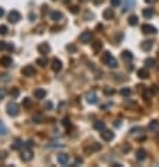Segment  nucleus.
<instances>
[{
	"label": "nucleus",
	"instance_id": "obj_1",
	"mask_svg": "<svg viewBox=\"0 0 159 167\" xmlns=\"http://www.w3.org/2000/svg\"><path fill=\"white\" fill-rule=\"evenodd\" d=\"M103 62H104L109 67H117V59L113 58L110 52H104V55H103Z\"/></svg>",
	"mask_w": 159,
	"mask_h": 167
},
{
	"label": "nucleus",
	"instance_id": "obj_2",
	"mask_svg": "<svg viewBox=\"0 0 159 167\" xmlns=\"http://www.w3.org/2000/svg\"><path fill=\"white\" fill-rule=\"evenodd\" d=\"M6 110H7V114L10 115V117H17L18 115V105H17L14 101H11V102H9L7 104V107H6Z\"/></svg>",
	"mask_w": 159,
	"mask_h": 167
},
{
	"label": "nucleus",
	"instance_id": "obj_3",
	"mask_svg": "<svg viewBox=\"0 0 159 167\" xmlns=\"http://www.w3.org/2000/svg\"><path fill=\"white\" fill-rule=\"evenodd\" d=\"M21 73L24 75V76H28V77H31V76H35V67L32 66V65H27V66L23 67V70H21Z\"/></svg>",
	"mask_w": 159,
	"mask_h": 167
},
{
	"label": "nucleus",
	"instance_id": "obj_4",
	"mask_svg": "<svg viewBox=\"0 0 159 167\" xmlns=\"http://www.w3.org/2000/svg\"><path fill=\"white\" fill-rule=\"evenodd\" d=\"M100 135H101V139L106 140V142H110V140H113V138H114V132L110 131V129H106V128L101 131Z\"/></svg>",
	"mask_w": 159,
	"mask_h": 167
},
{
	"label": "nucleus",
	"instance_id": "obj_5",
	"mask_svg": "<svg viewBox=\"0 0 159 167\" xmlns=\"http://www.w3.org/2000/svg\"><path fill=\"white\" fill-rule=\"evenodd\" d=\"M21 20V14L17 11V10H13V11H10L9 13V21L10 23H13V24H16Z\"/></svg>",
	"mask_w": 159,
	"mask_h": 167
},
{
	"label": "nucleus",
	"instance_id": "obj_6",
	"mask_svg": "<svg viewBox=\"0 0 159 167\" xmlns=\"http://www.w3.org/2000/svg\"><path fill=\"white\" fill-rule=\"evenodd\" d=\"M32 150L30 148H27V149H24V152L21 153V160L23 162H31L32 160Z\"/></svg>",
	"mask_w": 159,
	"mask_h": 167
},
{
	"label": "nucleus",
	"instance_id": "obj_7",
	"mask_svg": "<svg viewBox=\"0 0 159 167\" xmlns=\"http://www.w3.org/2000/svg\"><path fill=\"white\" fill-rule=\"evenodd\" d=\"M92 37H93L92 31H83V33L80 34V42L87 44V42H90V41H92Z\"/></svg>",
	"mask_w": 159,
	"mask_h": 167
},
{
	"label": "nucleus",
	"instance_id": "obj_8",
	"mask_svg": "<svg viewBox=\"0 0 159 167\" xmlns=\"http://www.w3.org/2000/svg\"><path fill=\"white\" fill-rule=\"evenodd\" d=\"M56 162H58L61 166H66V164L69 163V156H68L66 153H61V154H58Z\"/></svg>",
	"mask_w": 159,
	"mask_h": 167
},
{
	"label": "nucleus",
	"instance_id": "obj_9",
	"mask_svg": "<svg viewBox=\"0 0 159 167\" xmlns=\"http://www.w3.org/2000/svg\"><path fill=\"white\" fill-rule=\"evenodd\" d=\"M51 63H52L51 66H52V70H54V72H56V73L61 72V69H62V62H61L58 58H54Z\"/></svg>",
	"mask_w": 159,
	"mask_h": 167
},
{
	"label": "nucleus",
	"instance_id": "obj_10",
	"mask_svg": "<svg viewBox=\"0 0 159 167\" xmlns=\"http://www.w3.org/2000/svg\"><path fill=\"white\" fill-rule=\"evenodd\" d=\"M37 49H38V52H40V53L47 55V53H49V51H51V47L48 45L47 42H42V44H40V45L37 47Z\"/></svg>",
	"mask_w": 159,
	"mask_h": 167
},
{
	"label": "nucleus",
	"instance_id": "obj_11",
	"mask_svg": "<svg viewBox=\"0 0 159 167\" xmlns=\"http://www.w3.org/2000/svg\"><path fill=\"white\" fill-rule=\"evenodd\" d=\"M0 65L4 67H9L13 65V59L10 58V56H1L0 58Z\"/></svg>",
	"mask_w": 159,
	"mask_h": 167
},
{
	"label": "nucleus",
	"instance_id": "obj_12",
	"mask_svg": "<svg viewBox=\"0 0 159 167\" xmlns=\"http://www.w3.org/2000/svg\"><path fill=\"white\" fill-rule=\"evenodd\" d=\"M156 28L154 27V25H151V24H144L142 25V33L144 34H156Z\"/></svg>",
	"mask_w": 159,
	"mask_h": 167
},
{
	"label": "nucleus",
	"instance_id": "obj_13",
	"mask_svg": "<svg viewBox=\"0 0 159 167\" xmlns=\"http://www.w3.org/2000/svg\"><path fill=\"white\" fill-rule=\"evenodd\" d=\"M45 96H47V91L44 88H35L34 90V97L35 98L41 100V98H45Z\"/></svg>",
	"mask_w": 159,
	"mask_h": 167
},
{
	"label": "nucleus",
	"instance_id": "obj_14",
	"mask_svg": "<svg viewBox=\"0 0 159 167\" xmlns=\"http://www.w3.org/2000/svg\"><path fill=\"white\" fill-rule=\"evenodd\" d=\"M86 101H87L89 104H96V102H97V96H96V93L89 91V93L86 94Z\"/></svg>",
	"mask_w": 159,
	"mask_h": 167
},
{
	"label": "nucleus",
	"instance_id": "obj_15",
	"mask_svg": "<svg viewBox=\"0 0 159 167\" xmlns=\"http://www.w3.org/2000/svg\"><path fill=\"white\" fill-rule=\"evenodd\" d=\"M23 146H24V142H23L21 139H16V140L11 143V149H13V150H20Z\"/></svg>",
	"mask_w": 159,
	"mask_h": 167
},
{
	"label": "nucleus",
	"instance_id": "obj_16",
	"mask_svg": "<svg viewBox=\"0 0 159 167\" xmlns=\"http://www.w3.org/2000/svg\"><path fill=\"white\" fill-rule=\"evenodd\" d=\"M135 157H137L138 162H144V160L146 159V150H145V149H140V150L137 152Z\"/></svg>",
	"mask_w": 159,
	"mask_h": 167
},
{
	"label": "nucleus",
	"instance_id": "obj_17",
	"mask_svg": "<svg viewBox=\"0 0 159 167\" xmlns=\"http://www.w3.org/2000/svg\"><path fill=\"white\" fill-rule=\"evenodd\" d=\"M148 129H149V131H152V132H156V131H159V121H156V119L151 121V124L148 125Z\"/></svg>",
	"mask_w": 159,
	"mask_h": 167
},
{
	"label": "nucleus",
	"instance_id": "obj_18",
	"mask_svg": "<svg viewBox=\"0 0 159 167\" xmlns=\"http://www.w3.org/2000/svg\"><path fill=\"white\" fill-rule=\"evenodd\" d=\"M152 41H142L141 42V49L145 51V52H148V51H151L152 49Z\"/></svg>",
	"mask_w": 159,
	"mask_h": 167
},
{
	"label": "nucleus",
	"instance_id": "obj_19",
	"mask_svg": "<svg viewBox=\"0 0 159 167\" xmlns=\"http://www.w3.org/2000/svg\"><path fill=\"white\" fill-rule=\"evenodd\" d=\"M134 4H135V0H125L124 1V9H123V11L125 13V11H129L132 7H134Z\"/></svg>",
	"mask_w": 159,
	"mask_h": 167
},
{
	"label": "nucleus",
	"instance_id": "obj_20",
	"mask_svg": "<svg viewBox=\"0 0 159 167\" xmlns=\"http://www.w3.org/2000/svg\"><path fill=\"white\" fill-rule=\"evenodd\" d=\"M103 17H104L106 20H113V18H114V10H113V9H106V10L103 11Z\"/></svg>",
	"mask_w": 159,
	"mask_h": 167
},
{
	"label": "nucleus",
	"instance_id": "obj_21",
	"mask_svg": "<svg viewBox=\"0 0 159 167\" xmlns=\"http://www.w3.org/2000/svg\"><path fill=\"white\" fill-rule=\"evenodd\" d=\"M0 51H14V47L11 44H7V42L0 41Z\"/></svg>",
	"mask_w": 159,
	"mask_h": 167
},
{
	"label": "nucleus",
	"instance_id": "obj_22",
	"mask_svg": "<svg viewBox=\"0 0 159 167\" xmlns=\"http://www.w3.org/2000/svg\"><path fill=\"white\" fill-rule=\"evenodd\" d=\"M121 56H123V59H124L125 62H131V61L134 59V55H132L129 51H123V55H121Z\"/></svg>",
	"mask_w": 159,
	"mask_h": 167
},
{
	"label": "nucleus",
	"instance_id": "obj_23",
	"mask_svg": "<svg viewBox=\"0 0 159 167\" xmlns=\"http://www.w3.org/2000/svg\"><path fill=\"white\" fill-rule=\"evenodd\" d=\"M155 93H156V90H155V88H148V90L144 93V97H145V100H149V98H152V97L155 96Z\"/></svg>",
	"mask_w": 159,
	"mask_h": 167
},
{
	"label": "nucleus",
	"instance_id": "obj_24",
	"mask_svg": "<svg viewBox=\"0 0 159 167\" xmlns=\"http://www.w3.org/2000/svg\"><path fill=\"white\" fill-rule=\"evenodd\" d=\"M137 75H138L140 79H148V77H149V72H148L146 69H140V70L137 72Z\"/></svg>",
	"mask_w": 159,
	"mask_h": 167
},
{
	"label": "nucleus",
	"instance_id": "obj_25",
	"mask_svg": "<svg viewBox=\"0 0 159 167\" xmlns=\"http://www.w3.org/2000/svg\"><path fill=\"white\" fill-rule=\"evenodd\" d=\"M51 20H54V21L62 20V13H61V11H52V13H51Z\"/></svg>",
	"mask_w": 159,
	"mask_h": 167
},
{
	"label": "nucleus",
	"instance_id": "obj_26",
	"mask_svg": "<svg viewBox=\"0 0 159 167\" xmlns=\"http://www.w3.org/2000/svg\"><path fill=\"white\" fill-rule=\"evenodd\" d=\"M128 24L129 25H137L138 24V16H135V14H132V16H129L128 17Z\"/></svg>",
	"mask_w": 159,
	"mask_h": 167
},
{
	"label": "nucleus",
	"instance_id": "obj_27",
	"mask_svg": "<svg viewBox=\"0 0 159 167\" xmlns=\"http://www.w3.org/2000/svg\"><path fill=\"white\" fill-rule=\"evenodd\" d=\"M93 126H95V129H97V131H103V129L106 128V124H104L103 121H96Z\"/></svg>",
	"mask_w": 159,
	"mask_h": 167
},
{
	"label": "nucleus",
	"instance_id": "obj_28",
	"mask_svg": "<svg viewBox=\"0 0 159 167\" xmlns=\"http://www.w3.org/2000/svg\"><path fill=\"white\" fill-rule=\"evenodd\" d=\"M44 121V115L42 114H35L34 117H32V122L34 124H41Z\"/></svg>",
	"mask_w": 159,
	"mask_h": 167
},
{
	"label": "nucleus",
	"instance_id": "obj_29",
	"mask_svg": "<svg viewBox=\"0 0 159 167\" xmlns=\"http://www.w3.org/2000/svg\"><path fill=\"white\" fill-rule=\"evenodd\" d=\"M142 16L145 17V18H151V17L154 16V10H152V9H144Z\"/></svg>",
	"mask_w": 159,
	"mask_h": 167
},
{
	"label": "nucleus",
	"instance_id": "obj_30",
	"mask_svg": "<svg viewBox=\"0 0 159 167\" xmlns=\"http://www.w3.org/2000/svg\"><path fill=\"white\" fill-rule=\"evenodd\" d=\"M93 51L95 52H100V49H101V47H103V42H100V41H96V42H93Z\"/></svg>",
	"mask_w": 159,
	"mask_h": 167
},
{
	"label": "nucleus",
	"instance_id": "obj_31",
	"mask_svg": "<svg viewBox=\"0 0 159 167\" xmlns=\"http://www.w3.org/2000/svg\"><path fill=\"white\" fill-rule=\"evenodd\" d=\"M145 66H146V67L155 66V59H152V58H148V59H145Z\"/></svg>",
	"mask_w": 159,
	"mask_h": 167
},
{
	"label": "nucleus",
	"instance_id": "obj_32",
	"mask_svg": "<svg viewBox=\"0 0 159 167\" xmlns=\"http://www.w3.org/2000/svg\"><path fill=\"white\" fill-rule=\"evenodd\" d=\"M37 63H38V65H40V66H47L48 65V59L47 58H40V59H38V61H37Z\"/></svg>",
	"mask_w": 159,
	"mask_h": 167
},
{
	"label": "nucleus",
	"instance_id": "obj_33",
	"mask_svg": "<svg viewBox=\"0 0 159 167\" xmlns=\"http://www.w3.org/2000/svg\"><path fill=\"white\" fill-rule=\"evenodd\" d=\"M120 93H121V96H123V97H129V94H131V90L125 87V88H123Z\"/></svg>",
	"mask_w": 159,
	"mask_h": 167
},
{
	"label": "nucleus",
	"instance_id": "obj_34",
	"mask_svg": "<svg viewBox=\"0 0 159 167\" xmlns=\"http://www.w3.org/2000/svg\"><path fill=\"white\" fill-rule=\"evenodd\" d=\"M7 134V128H6V125L0 121V135H6Z\"/></svg>",
	"mask_w": 159,
	"mask_h": 167
},
{
	"label": "nucleus",
	"instance_id": "obj_35",
	"mask_svg": "<svg viewBox=\"0 0 159 167\" xmlns=\"http://www.w3.org/2000/svg\"><path fill=\"white\" fill-rule=\"evenodd\" d=\"M10 94H11L13 98H16V97H18V94H20V90H18V88H13V90L10 91Z\"/></svg>",
	"mask_w": 159,
	"mask_h": 167
},
{
	"label": "nucleus",
	"instance_id": "obj_36",
	"mask_svg": "<svg viewBox=\"0 0 159 167\" xmlns=\"http://www.w3.org/2000/svg\"><path fill=\"white\" fill-rule=\"evenodd\" d=\"M23 107H31V98H24L23 100Z\"/></svg>",
	"mask_w": 159,
	"mask_h": 167
},
{
	"label": "nucleus",
	"instance_id": "obj_37",
	"mask_svg": "<svg viewBox=\"0 0 159 167\" xmlns=\"http://www.w3.org/2000/svg\"><path fill=\"white\" fill-rule=\"evenodd\" d=\"M7 31H9V30H7L6 25H0V35H6Z\"/></svg>",
	"mask_w": 159,
	"mask_h": 167
},
{
	"label": "nucleus",
	"instance_id": "obj_38",
	"mask_svg": "<svg viewBox=\"0 0 159 167\" xmlns=\"http://www.w3.org/2000/svg\"><path fill=\"white\" fill-rule=\"evenodd\" d=\"M100 148H101V145L100 143H95L92 148H90V150L92 152H96V150H100Z\"/></svg>",
	"mask_w": 159,
	"mask_h": 167
},
{
	"label": "nucleus",
	"instance_id": "obj_39",
	"mask_svg": "<svg viewBox=\"0 0 159 167\" xmlns=\"http://www.w3.org/2000/svg\"><path fill=\"white\" fill-rule=\"evenodd\" d=\"M62 124H64V126H66V128H68V126H70V119H69V118H68V117H66V118H64Z\"/></svg>",
	"mask_w": 159,
	"mask_h": 167
},
{
	"label": "nucleus",
	"instance_id": "obj_40",
	"mask_svg": "<svg viewBox=\"0 0 159 167\" xmlns=\"http://www.w3.org/2000/svg\"><path fill=\"white\" fill-rule=\"evenodd\" d=\"M110 3H111L113 7H117V6L121 4V0H110Z\"/></svg>",
	"mask_w": 159,
	"mask_h": 167
},
{
	"label": "nucleus",
	"instance_id": "obj_41",
	"mask_svg": "<svg viewBox=\"0 0 159 167\" xmlns=\"http://www.w3.org/2000/svg\"><path fill=\"white\" fill-rule=\"evenodd\" d=\"M70 11H72L73 14H76V13L79 11V7H78V6H72V7H70Z\"/></svg>",
	"mask_w": 159,
	"mask_h": 167
},
{
	"label": "nucleus",
	"instance_id": "obj_42",
	"mask_svg": "<svg viewBox=\"0 0 159 167\" xmlns=\"http://www.w3.org/2000/svg\"><path fill=\"white\" fill-rule=\"evenodd\" d=\"M6 97V90L4 88H0V100H3Z\"/></svg>",
	"mask_w": 159,
	"mask_h": 167
},
{
	"label": "nucleus",
	"instance_id": "obj_43",
	"mask_svg": "<svg viewBox=\"0 0 159 167\" xmlns=\"http://www.w3.org/2000/svg\"><path fill=\"white\" fill-rule=\"evenodd\" d=\"M52 107H54V105H52L51 101H48L47 104H45V110H52Z\"/></svg>",
	"mask_w": 159,
	"mask_h": 167
},
{
	"label": "nucleus",
	"instance_id": "obj_44",
	"mask_svg": "<svg viewBox=\"0 0 159 167\" xmlns=\"http://www.w3.org/2000/svg\"><path fill=\"white\" fill-rule=\"evenodd\" d=\"M66 48H68V51H70V52H75V51H76V47H75V45H68Z\"/></svg>",
	"mask_w": 159,
	"mask_h": 167
},
{
	"label": "nucleus",
	"instance_id": "obj_45",
	"mask_svg": "<svg viewBox=\"0 0 159 167\" xmlns=\"http://www.w3.org/2000/svg\"><path fill=\"white\" fill-rule=\"evenodd\" d=\"M7 157V153L6 152H0V160H3V159H6Z\"/></svg>",
	"mask_w": 159,
	"mask_h": 167
},
{
	"label": "nucleus",
	"instance_id": "obj_46",
	"mask_svg": "<svg viewBox=\"0 0 159 167\" xmlns=\"http://www.w3.org/2000/svg\"><path fill=\"white\" fill-rule=\"evenodd\" d=\"M104 93H106V94H113V93H114V90H113V88H106V90H104Z\"/></svg>",
	"mask_w": 159,
	"mask_h": 167
},
{
	"label": "nucleus",
	"instance_id": "obj_47",
	"mask_svg": "<svg viewBox=\"0 0 159 167\" xmlns=\"http://www.w3.org/2000/svg\"><path fill=\"white\" fill-rule=\"evenodd\" d=\"M25 148H30V149H31V148H32V142H31V140L25 142Z\"/></svg>",
	"mask_w": 159,
	"mask_h": 167
},
{
	"label": "nucleus",
	"instance_id": "obj_48",
	"mask_svg": "<svg viewBox=\"0 0 159 167\" xmlns=\"http://www.w3.org/2000/svg\"><path fill=\"white\" fill-rule=\"evenodd\" d=\"M82 163H83V159L78 157V159H76V164H82Z\"/></svg>",
	"mask_w": 159,
	"mask_h": 167
},
{
	"label": "nucleus",
	"instance_id": "obj_49",
	"mask_svg": "<svg viewBox=\"0 0 159 167\" xmlns=\"http://www.w3.org/2000/svg\"><path fill=\"white\" fill-rule=\"evenodd\" d=\"M156 0H145V3H148V4H152V3H155Z\"/></svg>",
	"mask_w": 159,
	"mask_h": 167
},
{
	"label": "nucleus",
	"instance_id": "obj_50",
	"mask_svg": "<svg viewBox=\"0 0 159 167\" xmlns=\"http://www.w3.org/2000/svg\"><path fill=\"white\" fill-rule=\"evenodd\" d=\"M3 16H4V10H3V9L0 7V18H1Z\"/></svg>",
	"mask_w": 159,
	"mask_h": 167
},
{
	"label": "nucleus",
	"instance_id": "obj_51",
	"mask_svg": "<svg viewBox=\"0 0 159 167\" xmlns=\"http://www.w3.org/2000/svg\"><path fill=\"white\" fill-rule=\"evenodd\" d=\"M123 150H124V152H128V150H129V146H128V145H127V146H124V148H123Z\"/></svg>",
	"mask_w": 159,
	"mask_h": 167
},
{
	"label": "nucleus",
	"instance_id": "obj_52",
	"mask_svg": "<svg viewBox=\"0 0 159 167\" xmlns=\"http://www.w3.org/2000/svg\"><path fill=\"white\" fill-rule=\"evenodd\" d=\"M93 1H95V4H100V3H101L103 0H93Z\"/></svg>",
	"mask_w": 159,
	"mask_h": 167
},
{
	"label": "nucleus",
	"instance_id": "obj_53",
	"mask_svg": "<svg viewBox=\"0 0 159 167\" xmlns=\"http://www.w3.org/2000/svg\"><path fill=\"white\" fill-rule=\"evenodd\" d=\"M65 1H69V0H65Z\"/></svg>",
	"mask_w": 159,
	"mask_h": 167
},
{
	"label": "nucleus",
	"instance_id": "obj_54",
	"mask_svg": "<svg viewBox=\"0 0 159 167\" xmlns=\"http://www.w3.org/2000/svg\"><path fill=\"white\" fill-rule=\"evenodd\" d=\"M54 1H55V0H54Z\"/></svg>",
	"mask_w": 159,
	"mask_h": 167
}]
</instances>
